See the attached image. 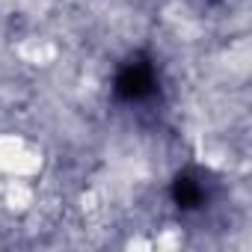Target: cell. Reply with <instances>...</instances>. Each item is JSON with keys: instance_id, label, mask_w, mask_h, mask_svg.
<instances>
[{"instance_id": "cell-1", "label": "cell", "mask_w": 252, "mask_h": 252, "mask_svg": "<svg viewBox=\"0 0 252 252\" xmlns=\"http://www.w3.org/2000/svg\"><path fill=\"white\" fill-rule=\"evenodd\" d=\"M42 169V152L33 149L18 134H0V175L6 178H33Z\"/></svg>"}, {"instance_id": "cell-2", "label": "cell", "mask_w": 252, "mask_h": 252, "mask_svg": "<svg viewBox=\"0 0 252 252\" xmlns=\"http://www.w3.org/2000/svg\"><path fill=\"white\" fill-rule=\"evenodd\" d=\"M18 54L24 57V63H33V65H48L57 60V45L48 42V39H27Z\"/></svg>"}, {"instance_id": "cell-3", "label": "cell", "mask_w": 252, "mask_h": 252, "mask_svg": "<svg viewBox=\"0 0 252 252\" xmlns=\"http://www.w3.org/2000/svg\"><path fill=\"white\" fill-rule=\"evenodd\" d=\"M6 205L12 211H30L33 205V187L24 184V178H12L6 187Z\"/></svg>"}]
</instances>
